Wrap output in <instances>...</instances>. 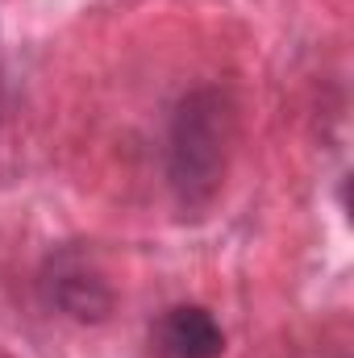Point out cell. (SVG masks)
Masks as SVG:
<instances>
[{"label":"cell","instance_id":"6da1fadb","mask_svg":"<svg viewBox=\"0 0 354 358\" xmlns=\"http://www.w3.org/2000/svg\"><path fill=\"white\" fill-rule=\"evenodd\" d=\"M234 113L217 88L183 96L171 121V183L183 208H204L225 183Z\"/></svg>","mask_w":354,"mask_h":358},{"label":"cell","instance_id":"7a4b0ae2","mask_svg":"<svg viewBox=\"0 0 354 358\" xmlns=\"http://www.w3.org/2000/svg\"><path fill=\"white\" fill-rule=\"evenodd\" d=\"M46 292H50V300H55L67 317H76V321H100V317H108V308H113V292H108L104 275L92 267L84 255H76V250H63L59 259H50Z\"/></svg>","mask_w":354,"mask_h":358},{"label":"cell","instance_id":"3957f363","mask_svg":"<svg viewBox=\"0 0 354 358\" xmlns=\"http://www.w3.org/2000/svg\"><path fill=\"white\" fill-rule=\"evenodd\" d=\"M159 342L167 358H221L225 355V334L217 317L200 304H179L163 317Z\"/></svg>","mask_w":354,"mask_h":358}]
</instances>
